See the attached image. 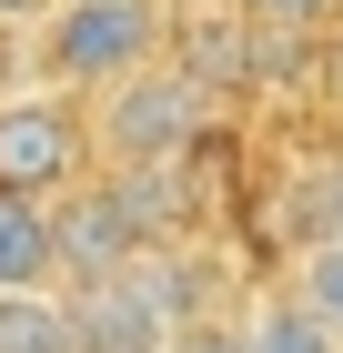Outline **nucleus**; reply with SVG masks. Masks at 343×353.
<instances>
[{"label":"nucleus","instance_id":"obj_1","mask_svg":"<svg viewBox=\"0 0 343 353\" xmlns=\"http://www.w3.org/2000/svg\"><path fill=\"white\" fill-rule=\"evenodd\" d=\"M30 61L71 101H111L121 81L172 61V0H61L51 21L30 30Z\"/></svg>","mask_w":343,"mask_h":353},{"label":"nucleus","instance_id":"obj_2","mask_svg":"<svg viewBox=\"0 0 343 353\" xmlns=\"http://www.w3.org/2000/svg\"><path fill=\"white\" fill-rule=\"evenodd\" d=\"M212 111H222V91L202 71H182V61H161V71L121 81L111 101H91V132H101L111 172H182L212 141Z\"/></svg>","mask_w":343,"mask_h":353},{"label":"nucleus","instance_id":"obj_3","mask_svg":"<svg viewBox=\"0 0 343 353\" xmlns=\"http://www.w3.org/2000/svg\"><path fill=\"white\" fill-rule=\"evenodd\" d=\"M71 303H81V343L91 353H172L182 323H192V272L161 243L141 263L101 272V283H71Z\"/></svg>","mask_w":343,"mask_h":353},{"label":"nucleus","instance_id":"obj_4","mask_svg":"<svg viewBox=\"0 0 343 353\" xmlns=\"http://www.w3.org/2000/svg\"><path fill=\"white\" fill-rule=\"evenodd\" d=\"M91 162H101V132H91V101H71V91L30 81L0 101V192H41V202H61V192L91 182Z\"/></svg>","mask_w":343,"mask_h":353},{"label":"nucleus","instance_id":"obj_5","mask_svg":"<svg viewBox=\"0 0 343 353\" xmlns=\"http://www.w3.org/2000/svg\"><path fill=\"white\" fill-rule=\"evenodd\" d=\"M41 283H61V202L0 192V293H41Z\"/></svg>","mask_w":343,"mask_h":353},{"label":"nucleus","instance_id":"obj_6","mask_svg":"<svg viewBox=\"0 0 343 353\" xmlns=\"http://www.w3.org/2000/svg\"><path fill=\"white\" fill-rule=\"evenodd\" d=\"M0 353H91V343H81V303H71V283L0 293Z\"/></svg>","mask_w":343,"mask_h":353},{"label":"nucleus","instance_id":"obj_7","mask_svg":"<svg viewBox=\"0 0 343 353\" xmlns=\"http://www.w3.org/2000/svg\"><path fill=\"white\" fill-rule=\"evenodd\" d=\"M242 343H253V353H343V333L323 323L293 283H273V293L242 303Z\"/></svg>","mask_w":343,"mask_h":353},{"label":"nucleus","instance_id":"obj_8","mask_svg":"<svg viewBox=\"0 0 343 353\" xmlns=\"http://www.w3.org/2000/svg\"><path fill=\"white\" fill-rule=\"evenodd\" d=\"M283 283L343 333V232H303V243H293V263H283Z\"/></svg>","mask_w":343,"mask_h":353},{"label":"nucleus","instance_id":"obj_9","mask_svg":"<svg viewBox=\"0 0 343 353\" xmlns=\"http://www.w3.org/2000/svg\"><path fill=\"white\" fill-rule=\"evenodd\" d=\"M263 30H323V21H343V0H242Z\"/></svg>","mask_w":343,"mask_h":353},{"label":"nucleus","instance_id":"obj_10","mask_svg":"<svg viewBox=\"0 0 343 353\" xmlns=\"http://www.w3.org/2000/svg\"><path fill=\"white\" fill-rule=\"evenodd\" d=\"M172 353H253V343H242V313H192Z\"/></svg>","mask_w":343,"mask_h":353},{"label":"nucleus","instance_id":"obj_11","mask_svg":"<svg viewBox=\"0 0 343 353\" xmlns=\"http://www.w3.org/2000/svg\"><path fill=\"white\" fill-rule=\"evenodd\" d=\"M303 222H313V232H343V162H323V172H313V192H303Z\"/></svg>","mask_w":343,"mask_h":353},{"label":"nucleus","instance_id":"obj_12","mask_svg":"<svg viewBox=\"0 0 343 353\" xmlns=\"http://www.w3.org/2000/svg\"><path fill=\"white\" fill-rule=\"evenodd\" d=\"M51 10H61V0H0V21H10V30H41Z\"/></svg>","mask_w":343,"mask_h":353}]
</instances>
